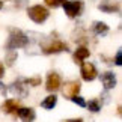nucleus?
Masks as SVG:
<instances>
[{"label": "nucleus", "instance_id": "nucleus-1", "mask_svg": "<svg viewBox=\"0 0 122 122\" xmlns=\"http://www.w3.org/2000/svg\"><path fill=\"white\" fill-rule=\"evenodd\" d=\"M27 42H29V38L23 33L21 30H17V29H12L11 30V36H9V39L6 42V47L8 48H21V47L27 45Z\"/></svg>", "mask_w": 122, "mask_h": 122}, {"label": "nucleus", "instance_id": "nucleus-2", "mask_svg": "<svg viewBox=\"0 0 122 122\" xmlns=\"http://www.w3.org/2000/svg\"><path fill=\"white\" fill-rule=\"evenodd\" d=\"M27 15H29V18L32 21L41 24V23H44L47 20V17H48V9L44 8L42 5H35V6H30L27 9Z\"/></svg>", "mask_w": 122, "mask_h": 122}, {"label": "nucleus", "instance_id": "nucleus-3", "mask_svg": "<svg viewBox=\"0 0 122 122\" xmlns=\"http://www.w3.org/2000/svg\"><path fill=\"white\" fill-rule=\"evenodd\" d=\"M41 48L45 54H53V53H60V51H68V45L59 39H53L41 44Z\"/></svg>", "mask_w": 122, "mask_h": 122}, {"label": "nucleus", "instance_id": "nucleus-4", "mask_svg": "<svg viewBox=\"0 0 122 122\" xmlns=\"http://www.w3.org/2000/svg\"><path fill=\"white\" fill-rule=\"evenodd\" d=\"M83 2L81 0H71V2H63V11L69 18H76L78 14L81 12Z\"/></svg>", "mask_w": 122, "mask_h": 122}, {"label": "nucleus", "instance_id": "nucleus-5", "mask_svg": "<svg viewBox=\"0 0 122 122\" xmlns=\"http://www.w3.org/2000/svg\"><path fill=\"white\" fill-rule=\"evenodd\" d=\"M80 89H81L80 81H66L63 84V87H62V93H63L65 98H69V100H71L72 97L78 95Z\"/></svg>", "mask_w": 122, "mask_h": 122}, {"label": "nucleus", "instance_id": "nucleus-6", "mask_svg": "<svg viewBox=\"0 0 122 122\" xmlns=\"http://www.w3.org/2000/svg\"><path fill=\"white\" fill-rule=\"evenodd\" d=\"M97 76H98V71H97V68H95L93 63H89V62L81 63V77H83V80L92 81L93 78H97Z\"/></svg>", "mask_w": 122, "mask_h": 122}, {"label": "nucleus", "instance_id": "nucleus-7", "mask_svg": "<svg viewBox=\"0 0 122 122\" xmlns=\"http://www.w3.org/2000/svg\"><path fill=\"white\" fill-rule=\"evenodd\" d=\"M60 83H62V80H60L59 74L57 72H50L48 76H47L45 87H47V91H48V92H56L60 87Z\"/></svg>", "mask_w": 122, "mask_h": 122}, {"label": "nucleus", "instance_id": "nucleus-8", "mask_svg": "<svg viewBox=\"0 0 122 122\" xmlns=\"http://www.w3.org/2000/svg\"><path fill=\"white\" fill-rule=\"evenodd\" d=\"M17 115L23 122H33L35 119V110L30 107H20L17 110Z\"/></svg>", "mask_w": 122, "mask_h": 122}, {"label": "nucleus", "instance_id": "nucleus-9", "mask_svg": "<svg viewBox=\"0 0 122 122\" xmlns=\"http://www.w3.org/2000/svg\"><path fill=\"white\" fill-rule=\"evenodd\" d=\"M0 109L5 113H17V110L20 109V101L18 100H6L0 106Z\"/></svg>", "mask_w": 122, "mask_h": 122}, {"label": "nucleus", "instance_id": "nucleus-10", "mask_svg": "<svg viewBox=\"0 0 122 122\" xmlns=\"http://www.w3.org/2000/svg\"><path fill=\"white\" fill-rule=\"evenodd\" d=\"M101 81H102V86H104L106 89H113L116 86V76L113 72L107 71L101 76Z\"/></svg>", "mask_w": 122, "mask_h": 122}, {"label": "nucleus", "instance_id": "nucleus-11", "mask_svg": "<svg viewBox=\"0 0 122 122\" xmlns=\"http://www.w3.org/2000/svg\"><path fill=\"white\" fill-rule=\"evenodd\" d=\"M89 56H91V51H89L86 47H78L76 50V53H74V60H76L77 63H81L84 59H87Z\"/></svg>", "mask_w": 122, "mask_h": 122}, {"label": "nucleus", "instance_id": "nucleus-12", "mask_svg": "<svg viewBox=\"0 0 122 122\" xmlns=\"http://www.w3.org/2000/svg\"><path fill=\"white\" fill-rule=\"evenodd\" d=\"M11 91L14 93H17V95H20V97H26L27 95V89L24 87V81H15L11 86Z\"/></svg>", "mask_w": 122, "mask_h": 122}, {"label": "nucleus", "instance_id": "nucleus-13", "mask_svg": "<svg viewBox=\"0 0 122 122\" xmlns=\"http://www.w3.org/2000/svg\"><path fill=\"white\" fill-rule=\"evenodd\" d=\"M92 30L95 32L97 35H106L107 32H109V26L102 21H95L92 24Z\"/></svg>", "mask_w": 122, "mask_h": 122}, {"label": "nucleus", "instance_id": "nucleus-14", "mask_svg": "<svg viewBox=\"0 0 122 122\" xmlns=\"http://www.w3.org/2000/svg\"><path fill=\"white\" fill-rule=\"evenodd\" d=\"M56 102H57V97H56V95H48V97H47L44 101L41 102V106L44 107V109L50 110V109H54Z\"/></svg>", "mask_w": 122, "mask_h": 122}, {"label": "nucleus", "instance_id": "nucleus-15", "mask_svg": "<svg viewBox=\"0 0 122 122\" xmlns=\"http://www.w3.org/2000/svg\"><path fill=\"white\" fill-rule=\"evenodd\" d=\"M100 11H102V12H116V11H119V5H113V3L100 5Z\"/></svg>", "mask_w": 122, "mask_h": 122}, {"label": "nucleus", "instance_id": "nucleus-16", "mask_svg": "<svg viewBox=\"0 0 122 122\" xmlns=\"http://www.w3.org/2000/svg\"><path fill=\"white\" fill-rule=\"evenodd\" d=\"M86 106H87V109L91 110V112H93V113H97V112L101 110L100 100H91V101H89V104H86Z\"/></svg>", "mask_w": 122, "mask_h": 122}, {"label": "nucleus", "instance_id": "nucleus-17", "mask_svg": "<svg viewBox=\"0 0 122 122\" xmlns=\"http://www.w3.org/2000/svg\"><path fill=\"white\" fill-rule=\"evenodd\" d=\"M17 59V53H14V51H11V53L6 54V65L8 66H11V65H14V62H15Z\"/></svg>", "mask_w": 122, "mask_h": 122}, {"label": "nucleus", "instance_id": "nucleus-18", "mask_svg": "<svg viewBox=\"0 0 122 122\" xmlns=\"http://www.w3.org/2000/svg\"><path fill=\"white\" fill-rule=\"evenodd\" d=\"M24 83H26V84H30V86H38V84H41V78H39V77L27 78V80H26Z\"/></svg>", "mask_w": 122, "mask_h": 122}, {"label": "nucleus", "instance_id": "nucleus-19", "mask_svg": "<svg viewBox=\"0 0 122 122\" xmlns=\"http://www.w3.org/2000/svg\"><path fill=\"white\" fill-rule=\"evenodd\" d=\"M45 5H48V6L51 8H56V6H59L60 3H63V2H66V0H44Z\"/></svg>", "mask_w": 122, "mask_h": 122}, {"label": "nucleus", "instance_id": "nucleus-20", "mask_svg": "<svg viewBox=\"0 0 122 122\" xmlns=\"http://www.w3.org/2000/svg\"><path fill=\"white\" fill-rule=\"evenodd\" d=\"M71 100H72L74 102H76V104H78L80 107H86V102H84V100H83L81 97H78V95H77V97H72Z\"/></svg>", "mask_w": 122, "mask_h": 122}, {"label": "nucleus", "instance_id": "nucleus-21", "mask_svg": "<svg viewBox=\"0 0 122 122\" xmlns=\"http://www.w3.org/2000/svg\"><path fill=\"white\" fill-rule=\"evenodd\" d=\"M116 65H118V66L122 65V53H121V51L116 53Z\"/></svg>", "mask_w": 122, "mask_h": 122}, {"label": "nucleus", "instance_id": "nucleus-22", "mask_svg": "<svg viewBox=\"0 0 122 122\" xmlns=\"http://www.w3.org/2000/svg\"><path fill=\"white\" fill-rule=\"evenodd\" d=\"M3 74H5V66H3V63L0 62V78L3 77Z\"/></svg>", "mask_w": 122, "mask_h": 122}, {"label": "nucleus", "instance_id": "nucleus-23", "mask_svg": "<svg viewBox=\"0 0 122 122\" xmlns=\"http://www.w3.org/2000/svg\"><path fill=\"white\" fill-rule=\"evenodd\" d=\"M65 122H83V119H68Z\"/></svg>", "mask_w": 122, "mask_h": 122}, {"label": "nucleus", "instance_id": "nucleus-24", "mask_svg": "<svg viewBox=\"0 0 122 122\" xmlns=\"http://www.w3.org/2000/svg\"><path fill=\"white\" fill-rule=\"evenodd\" d=\"M2 6H3V3H2V2H0V9H2Z\"/></svg>", "mask_w": 122, "mask_h": 122}]
</instances>
